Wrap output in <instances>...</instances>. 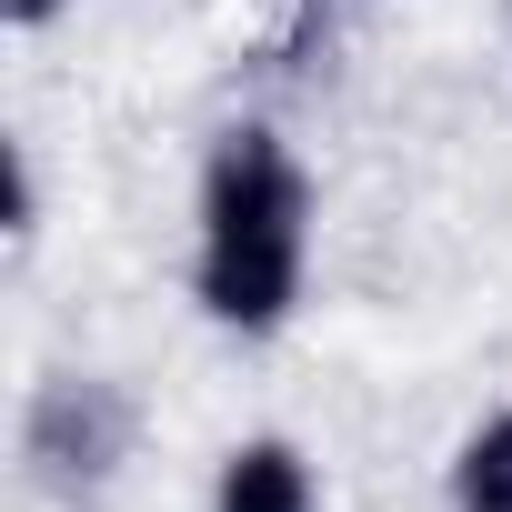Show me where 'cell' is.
<instances>
[{"mask_svg":"<svg viewBox=\"0 0 512 512\" xmlns=\"http://www.w3.org/2000/svg\"><path fill=\"white\" fill-rule=\"evenodd\" d=\"M302 272H312V171L272 121H231L191 191V302L241 342H272L302 312Z\"/></svg>","mask_w":512,"mask_h":512,"instance_id":"6da1fadb","label":"cell"},{"mask_svg":"<svg viewBox=\"0 0 512 512\" xmlns=\"http://www.w3.org/2000/svg\"><path fill=\"white\" fill-rule=\"evenodd\" d=\"M131 432H141V412H131L121 382H101V372H51V382L31 392V412H21V462H31L41 492L91 502V492H111V472L131 462Z\"/></svg>","mask_w":512,"mask_h":512,"instance_id":"7a4b0ae2","label":"cell"},{"mask_svg":"<svg viewBox=\"0 0 512 512\" xmlns=\"http://www.w3.org/2000/svg\"><path fill=\"white\" fill-rule=\"evenodd\" d=\"M211 512H322V472H312L302 442L251 432V442L221 452V472H211Z\"/></svg>","mask_w":512,"mask_h":512,"instance_id":"3957f363","label":"cell"},{"mask_svg":"<svg viewBox=\"0 0 512 512\" xmlns=\"http://www.w3.org/2000/svg\"><path fill=\"white\" fill-rule=\"evenodd\" d=\"M452 512H512V412H482L452 442Z\"/></svg>","mask_w":512,"mask_h":512,"instance_id":"277c9868","label":"cell"},{"mask_svg":"<svg viewBox=\"0 0 512 512\" xmlns=\"http://www.w3.org/2000/svg\"><path fill=\"white\" fill-rule=\"evenodd\" d=\"M41 231V171H31V151L11 141V241H31Z\"/></svg>","mask_w":512,"mask_h":512,"instance_id":"5b68a950","label":"cell"},{"mask_svg":"<svg viewBox=\"0 0 512 512\" xmlns=\"http://www.w3.org/2000/svg\"><path fill=\"white\" fill-rule=\"evenodd\" d=\"M71 11V0H0V21H11V31H51Z\"/></svg>","mask_w":512,"mask_h":512,"instance_id":"8992f818","label":"cell"}]
</instances>
